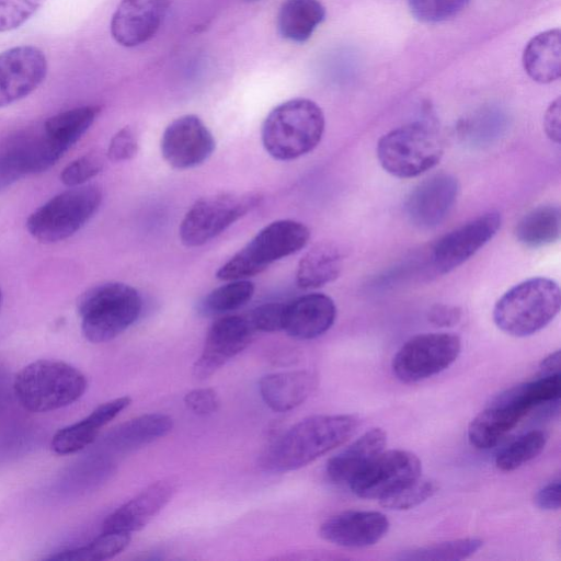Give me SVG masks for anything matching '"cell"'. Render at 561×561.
<instances>
[{"mask_svg": "<svg viewBox=\"0 0 561 561\" xmlns=\"http://www.w3.org/2000/svg\"><path fill=\"white\" fill-rule=\"evenodd\" d=\"M358 425V419L351 414L306 417L266 449L261 466L272 472L300 469L348 440Z\"/></svg>", "mask_w": 561, "mask_h": 561, "instance_id": "cell-1", "label": "cell"}, {"mask_svg": "<svg viewBox=\"0 0 561 561\" xmlns=\"http://www.w3.org/2000/svg\"><path fill=\"white\" fill-rule=\"evenodd\" d=\"M320 106L308 99H291L275 106L262 126V142L270 156L288 161L313 150L324 131Z\"/></svg>", "mask_w": 561, "mask_h": 561, "instance_id": "cell-2", "label": "cell"}, {"mask_svg": "<svg viewBox=\"0 0 561 561\" xmlns=\"http://www.w3.org/2000/svg\"><path fill=\"white\" fill-rule=\"evenodd\" d=\"M141 308L139 293L118 282L95 285L77 301L82 334L92 343L115 339L138 319Z\"/></svg>", "mask_w": 561, "mask_h": 561, "instance_id": "cell-3", "label": "cell"}, {"mask_svg": "<svg viewBox=\"0 0 561 561\" xmlns=\"http://www.w3.org/2000/svg\"><path fill=\"white\" fill-rule=\"evenodd\" d=\"M559 285L547 277L524 280L507 290L495 304L493 321L504 333L524 337L548 325L559 313Z\"/></svg>", "mask_w": 561, "mask_h": 561, "instance_id": "cell-4", "label": "cell"}, {"mask_svg": "<svg viewBox=\"0 0 561 561\" xmlns=\"http://www.w3.org/2000/svg\"><path fill=\"white\" fill-rule=\"evenodd\" d=\"M88 386L85 376L60 360L39 359L15 376L13 391L18 402L30 412H48L77 401Z\"/></svg>", "mask_w": 561, "mask_h": 561, "instance_id": "cell-5", "label": "cell"}, {"mask_svg": "<svg viewBox=\"0 0 561 561\" xmlns=\"http://www.w3.org/2000/svg\"><path fill=\"white\" fill-rule=\"evenodd\" d=\"M310 238L309 229L291 219L276 220L260 230L217 272L221 280L247 279L272 263L301 250Z\"/></svg>", "mask_w": 561, "mask_h": 561, "instance_id": "cell-6", "label": "cell"}, {"mask_svg": "<svg viewBox=\"0 0 561 561\" xmlns=\"http://www.w3.org/2000/svg\"><path fill=\"white\" fill-rule=\"evenodd\" d=\"M444 153V144L436 131L415 122L383 135L377 145L381 167L391 175L409 179L434 168Z\"/></svg>", "mask_w": 561, "mask_h": 561, "instance_id": "cell-7", "label": "cell"}, {"mask_svg": "<svg viewBox=\"0 0 561 561\" xmlns=\"http://www.w3.org/2000/svg\"><path fill=\"white\" fill-rule=\"evenodd\" d=\"M101 202L102 192L95 185L71 187L34 210L26 220V228L41 242L65 240L93 217Z\"/></svg>", "mask_w": 561, "mask_h": 561, "instance_id": "cell-8", "label": "cell"}, {"mask_svg": "<svg viewBox=\"0 0 561 561\" xmlns=\"http://www.w3.org/2000/svg\"><path fill=\"white\" fill-rule=\"evenodd\" d=\"M254 192H221L197 199L180 225V238L187 247L214 239L251 211L261 201Z\"/></svg>", "mask_w": 561, "mask_h": 561, "instance_id": "cell-9", "label": "cell"}, {"mask_svg": "<svg viewBox=\"0 0 561 561\" xmlns=\"http://www.w3.org/2000/svg\"><path fill=\"white\" fill-rule=\"evenodd\" d=\"M461 352V340L447 332L423 333L409 339L393 356L397 379L414 383L447 369Z\"/></svg>", "mask_w": 561, "mask_h": 561, "instance_id": "cell-10", "label": "cell"}, {"mask_svg": "<svg viewBox=\"0 0 561 561\" xmlns=\"http://www.w3.org/2000/svg\"><path fill=\"white\" fill-rule=\"evenodd\" d=\"M421 461L415 454L402 449L383 450L348 486L358 497L381 500L421 477Z\"/></svg>", "mask_w": 561, "mask_h": 561, "instance_id": "cell-11", "label": "cell"}, {"mask_svg": "<svg viewBox=\"0 0 561 561\" xmlns=\"http://www.w3.org/2000/svg\"><path fill=\"white\" fill-rule=\"evenodd\" d=\"M213 134L196 115L172 121L161 138V153L175 169H190L205 162L214 152Z\"/></svg>", "mask_w": 561, "mask_h": 561, "instance_id": "cell-12", "label": "cell"}, {"mask_svg": "<svg viewBox=\"0 0 561 561\" xmlns=\"http://www.w3.org/2000/svg\"><path fill=\"white\" fill-rule=\"evenodd\" d=\"M248 318L226 316L210 327L201 356L194 364L193 375L205 380L220 369L226 363L241 353L254 336Z\"/></svg>", "mask_w": 561, "mask_h": 561, "instance_id": "cell-13", "label": "cell"}, {"mask_svg": "<svg viewBox=\"0 0 561 561\" xmlns=\"http://www.w3.org/2000/svg\"><path fill=\"white\" fill-rule=\"evenodd\" d=\"M47 73L44 53L21 45L0 53V107L20 101L36 90Z\"/></svg>", "mask_w": 561, "mask_h": 561, "instance_id": "cell-14", "label": "cell"}, {"mask_svg": "<svg viewBox=\"0 0 561 561\" xmlns=\"http://www.w3.org/2000/svg\"><path fill=\"white\" fill-rule=\"evenodd\" d=\"M501 222V215L491 211L445 234L433 250L436 271L448 273L465 263L496 234Z\"/></svg>", "mask_w": 561, "mask_h": 561, "instance_id": "cell-15", "label": "cell"}, {"mask_svg": "<svg viewBox=\"0 0 561 561\" xmlns=\"http://www.w3.org/2000/svg\"><path fill=\"white\" fill-rule=\"evenodd\" d=\"M458 192V181L451 174L438 173L424 180L405 201L409 220L421 229L438 226L451 210Z\"/></svg>", "mask_w": 561, "mask_h": 561, "instance_id": "cell-16", "label": "cell"}, {"mask_svg": "<svg viewBox=\"0 0 561 561\" xmlns=\"http://www.w3.org/2000/svg\"><path fill=\"white\" fill-rule=\"evenodd\" d=\"M171 0H122L111 21V34L122 46L148 42L159 30Z\"/></svg>", "mask_w": 561, "mask_h": 561, "instance_id": "cell-17", "label": "cell"}, {"mask_svg": "<svg viewBox=\"0 0 561 561\" xmlns=\"http://www.w3.org/2000/svg\"><path fill=\"white\" fill-rule=\"evenodd\" d=\"M174 477L158 480L111 513L103 531L134 533L147 526L170 502L178 490Z\"/></svg>", "mask_w": 561, "mask_h": 561, "instance_id": "cell-18", "label": "cell"}, {"mask_svg": "<svg viewBox=\"0 0 561 561\" xmlns=\"http://www.w3.org/2000/svg\"><path fill=\"white\" fill-rule=\"evenodd\" d=\"M390 523L377 511H344L324 520L319 534L336 546L366 548L380 541L388 533Z\"/></svg>", "mask_w": 561, "mask_h": 561, "instance_id": "cell-19", "label": "cell"}, {"mask_svg": "<svg viewBox=\"0 0 561 561\" xmlns=\"http://www.w3.org/2000/svg\"><path fill=\"white\" fill-rule=\"evenodd\" d=\"M336 307L324 294H308L286 304L283 330L291 337L310 340L325 333L334 323Z\"/></svg>", "mask_w": 561, "mask_h": 561, "instance_id": "cell-20", "label": "cell"}, {"mask_svg": "<svg viewBox=\"0 0 561 561\" xmlns=\"http://www.w3.org/2000/svg\"><path fill=\"white\" fill-rule=\"evenodd\" d=\"M130 404L129 397H119L96 407L88 416L56 432L51 449L58 455H70L91 445L100 430Z\"/></svg>", "mask_w": 561, "mask_h": 561, "instance_id": "cell-21", "label": "cell"}, {"mask_svg": "<svg viewBox=\"0 0 561 561\" xmlns=\"http://www.w3.org/2000/svg\"><path fill=\"white\" fill-rule=\"evenodd\" d=\"M526 414L524 409L500 394L472 419L468 426V440L477 449H490Z\"/></svg>", "mask_w": 561, "mask_h": 561, "instance_id": "cell-22", "label": "cell"}, {"mask_svg": "<svg viewBox=\"0 0 561 561\" xmlns=\"http://www.w3.org/2000/svg\"><path fill=\"white\" fill-rule=\"evenodd\" d=\"M387 445V434L375 427L331 457L327 463V474L336 484H347L381 451Z\"/></svg>", "mask_w": 561, "mask_h": 561, "instance_id": "cell-23", "label": "cell"}, {"mask_svg": "<svg viewBox=\"0 0 561 561\" xmlns=\"http://www.w3.org/2000/svg\"><path fill=\"white\" fill-rule=\"evenodd\" d=\"M316 376L308 370L265 375L259 382L263 401L275 412H287L300 405L313 391Z\"/></svg>", "mask_w": 561, "mask_h": 561, "instance_id": "cell-24", "label": "cell"}, {"mask_svg": "<svg viewBox=\"0 0 561 561\" xmlns=\"http://www.w3.org/2000/svg\"><path fill=\"white\" fill-rule=\"evenodd\" d=\"M523 67L536 82L547 84L561 75V33L551 28L535 35L523 51Z\"/></svg>", "mask_w": 561, "mask_h": 561, "instance_id": "cell-25", "label": "cell"}, {"mask_svg": "<svg viewBox=\"0 0 561 561\" xmlns=\"http://www.w3.org/2000/svg\"><path fill=\"white\" fill-rule=\"evenodd\" d=\"M172 427L173 421L169 415L148 413L114 428L106 437V443L114 451H131L165 436Z\"/></svg>", "mask_w": 561, "mask_h": 561, "instance_id": "cell-26", "label": "cell"}, {"mask_svg": "<svg viewBox=\"0 0 561 561\" xmlns=\"http://www.w3.org/2000/svg\"><path fill=\"white\" fill-rule=\"evenodd\" d=\"M342 270V254L332 243H319L299 261L296 282L300 288L313 289L334 280Z\"/></svg>", "mask_w": 561, "mask_h": 561, "instance_id": "cell-27", "label": "cell"}, {"mask_svg": "<svg viewBox=\"0 0 561 561\" xmlns=\"http://www.w3.org/2000/svg\"><path fill=\"white\" fill-rule=\"evenodd\" d=\"M325 18L319 0H286L277 15L279 34L289 41L304 43Z\"/></svg>", "mask_w": 561, "mask_h": 561, "instance_id": "cell-28", "label": "cell"}, {"mask_svg": "<svg viewBox=\"0 0 561 561\" xmlns=\"http://www.w3.org/2000/svg\"><path fill=\"white\" fill-rule=\"evenodd\" d=\"M561 230L558 206H539L526 214L515 228L517 240L526 247L539 248L557 241Z\"/></svg>", "mask_w": 561, "mask_h": 561, "instance_id": "cell-29", "label": "cell"}, {"mask_svg": "<svg viewBox=\"0 0 561 561\" xmlns=\"http://www.w3.org/2000/svg\"><path fill=\"white\" fill-rule=\"evenodd\" d=\"M100 107L85 105L49 117L44 123V134L64 150H68L90 128Z\"/></svg>", "mask_w": 561, "mask_h": 561, "instance_id": "cell-30", "label": "cell"}, {"mask_svg": "<svg viewBox=\"0 0 561 561\" xmlns=\"http://www.w3.org/2000/svg\"><path fill=\"white\" fill-rule=\"evenodd\" d=\"M254 294V285L248 279L227 280V284L211 290L198 305L199 313L216 316L239 309Z\"/></svg>", "mask_w": 561, "mask_h": 561, "instance_id": "cell-31", "label": "cell"}, {"mask_svg": "<svg viewBox=\"0 0 561 561\" xmlns=\"http://www.w3.org/2000/svg\"><path fill=\"white\" fill-rule=\"evenodd\" d=\"M130 534L123 531H103L90 543L58 552L48 557V560L65 561H100L121 553L129 543Z\"/></svg>", "mask_w": 561, "mask_h": 561, "instance_id": "cell-32", "label": "cell"}, {"mask_svg": "<svg viewBox=\"0 0 561 561\" xmlns=\"http://www.w3.org/2000/svg\"><path fill=\"white\" fill-rule=\"evenodd\" d=\"M560 393L561 375L553 374L540 376L533 381L515 386L503 392V396L529 412L538 405L559 401Z\"/></svg>", "mask_w": 561, "mask_h": 561, "instance_id": "cell-33", "label": "cell"}, {"mask_svg": "<svg viewBox=\"0 0 561 561\" xmlns=\"http://www.w3.org/2000/svg\"><path fill=\"white\" fill-rule=\"evenodd\" d=\"M546 444L547 435L545 432L540 430L529 431L497 454L495 466L501 471L516 470L540 455Z\"/></svg>", "mask_w": 561, "mask_h": 561, "instance_id": "cell-34", "label": "cell"}, {"mask_svg": "<svg viewBox=\"0 0 561 561\" xmlns=\"http://www.w3.org/2000/svg\"><path fill=\"white\" fill-rule=\"evenodd\" d=\"M482 546L483 541L479 538H460L405 551L398 559L409 561L462 560L473 556Z\"/></svg>", "mask_w": 561, "mask_h": 561, "instance_id": "cell-35", "label": "cell"}, {"mask_svg": "<svg viewBox=\"0 0 561 561\" xmlns=\"http://www.w3.org/2000/svg\"><path fill=\"white\" fill-rule=\"evenodd\" d=\"M437 489V483L434 480L419 477L379 501L385 508L407 511L431 499Z\"/></svg>", "mask_w": 561, "mask_h": 561, "instance_id": "cell-36", "label": "cell"}, {"mask_svg": "<svg viewBox=\"0 0 561 561\" xmlns=\"http://www.w3.org/2000/svg\"><path fill=\"white\" fill-rule=\"evenodd\" d=\"M469 0H409L412 16L422 23H439L458 14Z\"/></svg>", "mask_w": 561, "mask_h": 561, "instance_id": "cell-37", "label": "cell"}, {"mask_svg": "<svg viewBox=\"0 0 561 561\" xmlns=\"http://www.w3.org/2000/svg\"><path fill=\"white\" fill-rule=\"evenodd\" d=\"M45 0H0V32H9L24 24Z\"/></svg>", "mask_w": 561, "mask_h": 561, "instance_id": "cell-38", "label": "cell"}, {"mask_svg": "<svg viewBox=\"0 0 561 561\" xmlns=\"http://www.w3.org/2000/svg\"><path fill=\"white\" fill-rule=\"evenodd\" d=\"M102 169V158L96 153H87L66 165L60 173V180L69 187L80 186L99 174Z\"/></svg>", "mask_w": 561, "mask_h": 561, "instance_id": "cell-39", "label": "cell"}, {"mask_svg": "<svg viewBox=\"0 0 561 561\" xmlns=\"http://www.w3.org/2000/svg\"><path fill=\"white\" fill-rule=\"evenodd\" d=\"M28 174L31 171L27 161L15 144L0 153V190Z\"/></svg>", "mask_w": 561, "mask_h": 561, "instance_id": "cell-40", "label": "cell"}, {"mask_svg": "<svg viewBox=\"0 0 561 561\" xmlns=\"http://www.w3.org/2000/svg\"><path fill=\"white\" fill-rule=\"evenodd\" d=\"M286 304L268 302L252 310L248 318L254 331L275 332L283 330Z\"/></svg>", "mask_w": 561, "mask_h": 561, "instance_id": "cell-41", "label": "cell"}, {"mask_svg": "<svg viewBox=\"0 0 561 561\" xmlns=\"http://www.w3.org/2000/svg\"><path fill=\"white\" fill-rule=\"evenodd\" d=\"M138 150V140L134 130L126 126L121 128L112 138L107 148V157L115 162L134 158Z\"/></svg>", "mask_w": 561, "mask_h": 561, "instance_id": "cell-42", "label": "cell"}, {"mask_svg": "<svg viewBox=\"0 0 561 561\" xmlns=\"http://www.w3.org/2000/svg\"><path fill=\"white\" fill-rule=\"evenodd\" d=\"M184 403L188 410L197 415H209L218 410L220 400L215 390L199 388L187 392L184 397Z\"/></svg>", "mask_w": 561, "mask_h": 561, "instance_id": "cell-43", "label": "cell"}, {"mask_svg": "<svg viewBox=\"0 0 561 561\" xmlns=\"http://www.w3.org/2000/svg\"><path fill=\"white\" fill-rule=\"evenodd\" d=\"M561 481L558 477L537 491L534 497L536 506L542 511H558L560 508Z\"/></svg>", "mask_w": 561, "mask_h": 561, "instance_id": "cell-44", "label": "cell"}, {"mask_svg": "<svg viewBox=\"0 0 561 561\" xmlns=\"http://www.w3.org/2000/svg\"><path fill=\"white\" fill-rule=\"evenodd\" d=\"M543 128L546 135L556 144L561 139V100L557 98L548 106L543 116Z\"/></svg>", "mask_w": 561, "mask_h": 561, "instance_id": "cell-45", "label": "cell"}, {"mask_svg": "<svg viewBox=\"0 0 561 561\" xmlns=\"http://www.w3.org/2000/svg\"><path fill=\"white\" fill-rule=\"evenodd\" d=\"M461 310L454 306L435 305L428 311V321L436 327H453L460 321Z\"/></svg>", "mask_w": 561, "mask_h": 561, "instance_id": "cell-46", "label": "cell"}, {"mask_svg": "<svg viewBox=\"0 0 561 561\" xmlns=\"http://www.w3.org/2000/svg\"><path fill=\"white\" fill-rule=\"evenodd\" d=\"M541 376L560 374V351L545 357L540 363Z\"/></svg>", "mask_w": 561, "mask_h": 561, "instance_id": "cell-47", "label": "cell"}, {"mask_svg": "<svg viewBox=\"0 0 561 561\" xmlns=\"http://www.w3.org/2000/svg\"><path fill=\"white\" fill-rule=\"evenodd\" d=\"M1 302H2V294H1V290H0V307H1Z\"/></svg>", "mask_w": 561, "mask_h": 561, "instance_id": "cell-48", "label": "cell"}]
</instances>
